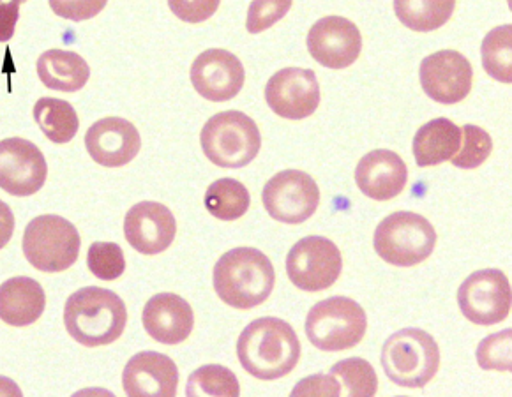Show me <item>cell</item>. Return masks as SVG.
Wrapping results in <instances>:
<instances>
[{"label":"cell","mask_w":512,"mask_h":397,"mask_svg":"<svg viewBox=\"0 0 512 397\" xmlns=\"http://www.w3.org/2000/svg\"><path fill=\"white\" fill-rule=\"evenodd\" d=\"M309 343L322 352H341L361 343L368 318L364 309L348 297H331L315 304L306 318Z\"/></svg>","instance_id":"ba28073f"},{"label":"cell","mask_w":512,"mask_h":397,"mask_svg":"<svg viewBox=\"0 0 512 397\" xmlns=\"http://www.w3.org/2000/svg\"><path fill=\"white\" fill-rule=\"evenodd\" d=\"M23 255L41 272H64L75 265L82 248L76 226L61 216H38L23 233Z\"/></svg>","instance_id":"52a82bcc"},{"label":"cell","mask_w":512,"mask_h":397,"mask_svg":"<svg viewBox=\"0 0 512 397\" xmlns=\"http://www.w3.org/2000/svg\"><path fill=\"white\" fill-rule=\"evenodd\" d=\"M294 0H253L249 4L246 29L249 34H260L283 20L292 9Z\"/></svg>","instance_id":"836d02e7"},{"label":"cell","mask_w":512,"mask_h":397,"mask_svg":"<svg viewBox=\"0 0 512 397\" xmlns=\"http://www.w3.org/2000/svg\"><path fill=\"white\" fill-rule=\"evenodd\" d=\"M188 396H239L241 394V385L235 376L234 371L219 366V364H209L196 369L191 373L188 380Z\"/></svg>","instance_id":"f546056e"},{"label":"cell","mask_w":512,"mask_h":397,"mask_svg":"<svg viewBox=\"0 0 512 397\" xmlns=\"http://www.w3.org/2000/svg\"><path fill=\"white\" fill-rule=\"evenodd\" d=\"M339 389L336 378L331 375L309 376L301 380L299 385H295L292 390V396H339Z\"/></svg>","instance_id":"8d00e7d4"},{"label":"cell","mask_w":512,"mask_h":397,"mask_svg":"<svg viewBox=\"0 0 512 397\" xmlns=\"http://www.w3.org/2000/svg\"><path fill=\"white\" fill-rule=\"evenodd\" d=\"M408 168L405 161L392 150H371L359 161L355 182L362 195L385 202L401 195L407 186Z\"/></svg>","instance_id":"44dd1931"},{"label":"cell","mask_w":512,"mask_h":397,"mask_svg":"<svg viewBox=\"0 0 512 397\" xmlns=\"http://www.w3.org/2000/svg\"><path fill=\"white\" fill-rule=\"evenodd\" d=\"M244 66L234 53L211 48L200 53L191 66V83L204 99L225 103L234 99L244 85Z\"/></svg>","instance_id":"2e32d148"},{"label":"cell","mask_w":512,"mask_h":397,"mask_svg":"<svg viewBox=\"0 0 512 397\" xmlns=\"http://www.w3.org/2000/svg\"><path fill=\"white\" fill-rule=\"evenodd\" d=\"M221 0H168V6L186 23L207 22L218 11Z\"/></svg>","instance_id":"d590c367"},{"label":"cell","mask_w":512,"mask_h":397,"mask_svg":"<svg viewBox=\"0 0 512 397\" xmlns=\"http://www.w3.org/2000/svg\"><path fill=\"white\" fill-rule=\"evenodd\" d=\"M27 0H0V43H8L15 36L16 23L20 18V8Z\"/></svg>","instance_id":"74e56055"},{"label":"cell","mask_w":512,"mask_h":397,"mask_svg":"<svg viewBox=\"0 0 512 397\" xmlns=\"http://www.w3.org/2000/svg\"><path fill=\"white\" fill-rule=\"evenodd\" d=\"M87 267L101 281H115L126 270V258L115 242H94L87 255Z\"/></svg>","instance_id":"1f68e13d"},{"label":"cell","mask_w":512,"mask_h":397,"mask_svg":"<svg viewBox=\"0 0 512 397\" xmlns=\"http://www.w3.org/2000/svg\"><path fill=\"white\" fill-rule=\"evenodd\" d=\"M38 76L46 89L78 92L89 82L91 68L78 53L48 50L38 59Z\"/></svg>","instance_id":"cb8c5ba5"},{"label":"cell","mask_w":512,"mask_h":397,"mask_svg":"<svg viewBox=\"0 0 512 397\" xmlns=\"http://www.w3.org/2000/svg\"><path fill=\"white\" fill-rule=\"evenodd\" d=\"M265 99L272 112L283 119H306L317 112L320 105V83L315 71L281 69L265 85Z\"/></svg>","instance_id":"4fadbf2b"},{"label":"cell","mask_w":512,"mask_h":397,"mask_svg":"<svg viewBox=\"0 0 512 397\" xmlns=\"http://www.w3.org/2000/svg\"><path fill=\"white\" fill-rule=\"evenodd\" d=\"M262 202L272 219L285 225H301L317 212L320 189L308 173L283 170L265 184Z\"/></svg>","instance_id":"9c48e42d"},{"label":"cell","mask_w":512,"mask_h":397,"mask_svg":"<svg viewBox=\"0 0 512 397\" xmlns=\"http://www.w3.org/2000/svg\"><path fill=\"white\" fill-rule=\"evenodd\" d=\"M57 16L71 22H85L98 16L106 8L108 0H48Z\"/></svg>","instance_id":"e575fe53"},{"label":"cell","mask_w":512,"mask_h":397,"mask_svg":"<svg viewBox=\"0 0 512 397\" xmlns=\"http://www.w3.org/2000/svg\"><path fill=\"white\" fill-rule=\"evenodd\" d=\"M142 138L135 124L121 117L94 122L85 133V149L92 161L105 168H121L138 156Z\"/></svg>","instance_id":"ac0fdd59"},{"label":"cell","mask_w":512,"mask_h":397,"mask_svg":"<svg viewBox=\"0 0 512 397\" xmlns=\"http://www.w3.org/2000/svg\"><path fill=\"white\" fill-rule=\"evenodd\" d=\"M512 27L502 25L488 32L481 45L484 71L497 82L512 83Z\"/></svg>","instance_id":"83f0119b"},{"label":"cell","mask_w":512,"mask_h":397,"mask_svg":"<svg viewBox=\"0 0 512 397\" xmlns=\"http://www.w3.org/2000/svg\"><path fill=\"white\" fill-rule=\"evenodd\" d=\"M177 385L179 369L174 360L163 353H136L122 373V387L131 397H174Z\"/></svg>","instance_id":"d6986e66"},{"label":"cell","mask_w":512,"mask_h":397,"mask_svg":"<svg viewBox=\"0 0 512 397\" xmlns=\"http://www.w3.org/2000/svg\"><path fill=\"white\" fill-rule=\"evenodd\" d=\"M380 362L391 382L407 389H422L438 373L440 350L428 332L403 329L385 341Z\"/></svg>","instance_id":"277c9868"},{"label":"cell","mask_w":512,"mask_h":397,"mask_svg":"<svg viewBox=\"0 0 512 397\" xmlns=\"http://www.w3.org/2000/svg\"><path fill=\"white\" fill-rule=\"evenodd\" d=\"M375 251L396 267H414L430 258L437 232L430 221L415 212H394L377 226Z\"/></svg>","instance_id":"8992f818"},{"label":"cell","mask_w":512,"mask_h":397,"mask_svg":"<svg viewBox=\"0 0 512 397\" xmlns=\"http://www.w3.org/2000/svg\"><path fill=\"white\" fill-rule=\"evenodd\" d=\"M205 209L221 221H235L248 212L251 196L244 184L235 179L212 182L204 196Z\"/></svg>","instance_id":"4316f807"},{"label":"cell","mask_w":512,"mask_h":397,"mask_svg":"<svg viewBox=\"0 0 512 397\" xmlns=\"http://www.w3.org/2000/svg\"><path fill=\"white\" fill-rule=\"evenodd\" d=\"M343 258L332 240L311 235L290 249L287 274L290 281L304 292H322L338 281Z\"/></svg>","instance_id":"30bf717a"},{"label":"cell","mask_w":512,"mask_h":397,"mask_svg":"<svg viewBox=\"0 0 512 397\" xmlns=\"http://www.w3.org/2000/svg\"><path fill=\"white\" fill-rule=\"evenodd\" d=\"M308 50L325 68H350L361 55V30L343 16H325L309 30Z\"/></svg>","instance_id":"9a60e30c"},{"label":"cell","mask_w":512,"mask_h":397,"mask_svg":"<svg viewBox=\"0 0 512 397\" xmlns=\"http://www.w3.org/2000/svg\"><path fill=\"white\" fill-rule=\"evenodd\" d=\"M212 283L225 304L248 311L271 297L276 274L271 260L262 251L235 248L219 258Z\"/></svg>","instance_id":"3957f363"},{"label":"cell","mask_w":512,"mask_h":397,"mask_svg":"<svg viewBox=\"0 0 512 397\" xmlns=\"http://www.w3.org/2000/svg\"><path fill=\"white\" fill-rule=\"evenodd\" d=\"M15 233V214L8 203L0 200V249L6 248Z\"/></svg>","instance_id":"f35d334b"},{"label":"cell","mask_w":512,"mask_h":397,"mask_svg":"<svg viewBox=\"0 0 512 397\" xmlns=\"http://www.w3.org/2000/svg\"><path fill=\"white\" fill-rule=\"evenodd\" d=\"M46 177L48 165L38 145L18 136L0 142V189L25 198L41 191Z\"/></svg>","instance_id":"7c38bea8"},{"label":"cell","mask_w":512,"mask_h":397,"mask_svg":"<svg viewBox=\"0 0 512 397\" xmlns=\"http://www.w3.org/2000/svg\"><path fill=\"white\" fill-rule=\"evenodd\" d=\"M461 133H463V142H461L463 145L460 152L452 156V165L463 170H474L490 158L493 140L484 129L477 128L474 124L463 126Z\"/></svg>","instance_id":"4dcf8cb0"},{"label":"cell","mask_w":512,"mask_h":397,"mask_svg":"<svg viewBox=\"0 0 512 397\" xmlns=\"http://www.w3.org/2000/svg\"><path fill=\"white\" fill-rule=\"evenodd\" d=\"M461 129L452 120L440 117L424 124L414 136V150L417 166H437L451 161L460 150Z\"/></svg>","instance_id":"603a6c76"},{"label":"cell","mask_w":512,"mask_h":397,"mask_svg":"<svg viewBox=\"0 0 512 397\" xmlns=\"http://www.w3.org/2000/svg\"><path fill=\"white\" fill-rule=\"evenodd\" d=\"M202 149L209 161L219 168H242L258 156L262 136L255 120L246 113L230 110L207 120L202 135Z\"/></svg>","instance_id":"5b68a950"},{"label":"cell","mask_w":512,"mask_h":397,"mask_svg":"<svg viewBox=\"0 0 512 397\" xmlns=\"http://www.w3.org/2000/svg\"><path fill=\"white\" fill-rule=\"evenodd\" d=\"M329 375L336 378L341 394L347 396H375L378 389L377 373L368 360L345 359L334 364Z\"/></svg>","instance_id":"f1b7e54d"},{"label":"cell","mask_w":512,"mask_h":397,"mask_svg":"<svg viewBox=\"0 0 512 397\" xmlns=\"http://www.w3.org/2000/svg\"><path fill=\"white\" fill-rule=\"evenodd\" d=\"M456 0H394V13L405 27L431 32L451 20Z\"/></svg>","instance_id":"484cf974"},{"label":"cell","mask_w":512,"mask_h":397,"mask_svg":"<svg viewBox=\"0 0 512 397\" xmlns=\"http://www.w3.org/2000/svg\"><path fill=\"white\" fill-rule=\"evenodd\" d=\"M32 113L39 129L53 143L71 142L80 128L75 108L64 99L41 98Z\"/></svg>","instance_id":"d4e9b609"},{"label":"cell","mask_w":512,"mask_h":397,"mask_svg":"<svg viewBox=\"0 0 512 397\" xmlns=\"http://www.w3.org/2000/svg\"><path fill=\"white\" fill-rule=\"evenodd\" d=\"M461 313L475 325L490 327L511 315V283L502 270H477L458 290Z\"/></svg>","instance_id":"8fae6325"},{"label":"cell","mask_w":512,"mask_h":397,"mask_svg":"<svg viewBox=\"0 0 512 397\" xmlns=\"http://www.w3.org/2000/svg\"><path fill=\"white\" fill-rule=\"evenodd\" d=\"M237 357L246 373L258 380L290 375L301 359V341L290 323L281 318H258L237 341Z\"/></svg>","instance_id":"6da1fadb"},{"label":"cell","mask_w":512,"mask_h":397,"mask_svg":"<svg viewBox=\"0 0 512 397\" xmlns=\"http://www.w3.org/2000/svg\"><path fill=\"white\" fill-rule=\"evenodd\" d=\"M511 338L512 330L505 329L484 339L477 348L479 366L486 371H511Z\"/></svg>","instance_id":"d6a6232c"},{"label":"cell","mask_w":512,"mask_h":397,"mask_svg":"<svg viewBox=\"0 0 512 397\" xmlns=\"http://www.w3.org/2000/svg\"><path fill=\"white\" fill-rule=\"evenodd\" d=\"M45 308V290L36 279L18 276L0 285V320L11 327L38 322Z\"/></svg>","instance_id":"7402d4cb"},{"label":"cell","mask_w":512,"mask_h":397,"mask_svg":"<svg viewBox=\"0 0 512 397\" xmlns=\"http://www.w3.org/2000/svg\"><path fill=\"white\" fill-rule=\"evenodd\" d=\"M421 85L433 101L456 105L472 90L474 69L470 60L456 50H440L421 62Z\"/></svg>","instance_id":"5bb4252c"},{"label":"cell","mask_w":512,"mask_h":397,"mask_svg":"<svg viewBox=\"0 0 512 397\" xmlns=\"http://www.w3.org/2000/svg\"><path fill=\"white\" fill-rule=\"evenodd\" d=\"M144 329L161 345H179L191 336L195 313L188 300L175 293H158L145 304L142 313Z\"/></svg>","instance_id":"ffe728a7"},{"label":"cell","mask_w":512,"mask_h":397,"mask_svg":"<svg viewBox=\"0 0 512 397\" xmlns=\"http://www.w3.org/2000/svg\"><path fill=\"white\" fill-rule=\"evenodd\" d=\"M64 325L69 336L87 348L112 345L128 325V311L112 290L85 286L66 302Z\"/></svg>","instance_id":"7a4b0ae2"},{"label":"cell","mask_w":512,"mask_h":397,"mask_svg":"<svg viewBox=\"0 0 512 397\" xmlns=\"http://www.w3.org/2000/svg\"><path fill=\"white\" fill-rule=\"evenodd\" d=\"M177 233V221L170 209L158 202H140L133 205L124 219V235L129 246L154 256L172 246Z\"/></svg>","instance_id":"e0dca14e"}]
</instances>
